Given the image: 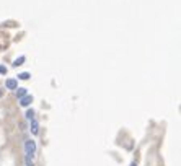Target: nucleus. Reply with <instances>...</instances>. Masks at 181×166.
I'll return each mask as SVG.
<instances>
[{"label":"nucleus","instance_id":"f03ea898","mask_svg":"<svg viewBox=\"0 0 181 166\" xmlns=\"http://www.w3.org/2000/svg\"><path fill=\"white\" fill-rule=\"evenodd\" d=\"M30 130L33 135H38V132H39V122H38V119L30 121Z\"/></svg>","mask_w":181,"mask_h":166},{"label":"nucleus","instance_id":"6e6552de","mask_svg":"<svg viewBox=\"0 0 181 166\" xmlns=\"http://www.w3.org/2000/svg\"><path fill=\"white\" fill-rule=\"evenodd\" d=\"M18 78H20V80H28V78H30V73H28V72H21L20 75H18Z\"/></svg>","mask_w":181,"mask_h":166},{"label":"nucleus","instance_id":"f257e3e1","mask_svg":"<svg viewBox=\"0 0 181 166\" xmlns=\"http://www.w3.org/2000/svg\"><path fill=\"white\" fill-rule=\"evenodd\" d=\"M34 156H36V142L33 139H28L25 142V164L34 166Z\"/></svg>","mask_w":181,"mask_h":166},{"label":"nucleus","instance_id":"20e7f679","mask_svg":"<svg viewBox=\"0 0 181 166\" xmlns=\"http://www.w3.org/2000/svg\"><path fill=\"white\" fill-rule=\"evenodd\" d=\"M33 103V96H28V94H26V96H23L21 99H20V104H21V106L23 108H26V106H30V104Z\"/></svg>","mask_w":181,"mask_h":166},{"label":"nucleus","instance_id":"7ed1b4c3","mask_svg":"<svg viewBox=\"0 0 181 166\" xmlns=\"http://www.w3.org/2000/svg\"><path fill=\"white\" fill-rule=\"evenodd\" d=\"M5 87L8 88V90H16L18 88V82L15 78H8L7 82H5Z\"/></svg>","mask_w":181,"mask_h":166},{"label":"nucleus","instance_id":"423d86ee","mask_svg":"<svg viewBox=\"0 0 181 166\" xmlns=\"http://www.w3.org/2000/svg\"><path fill=\"white\" fill-rule=\"evenodd\" d=\"M25 117H26L28 121H33V119H36V116H34V111H33V109H31V111H26Z\"/></svg>","mask_w":181,"mask_h":166},{"label":"nucleus","instance_id":"1a4fd4ad","mask_svg":"<svg viewBox=\"0 0 181 166\" xmlns=\"http://www.w3.org/2000/svg\"><path fill=\"white\" fill-rule=\"evenodd\" d=\"M8 72V69L5 67V65H0V73H3V75H5Z\"/></svg>","mask_w":181,"mask_h":166},{"label":"nucleus","instance_id":"39448f33","mask_svg":"<svg viewBox=\"0 0 181 166\" xmlns=\"http://www.w3.org/2000/svg\"><path fill=\"white\" fill-rule=\"evenodd\" d=\"M23 96H26V88H16V98L21 99Z\"/></svg>","mask_w":181,"mask_h":166},{"label":"nucleus","instance_id":"0eeeda50","mask_svg":"<svg viewBox=\"0 0 181 166\" xmlns=\"http://www.w3.org/2000/svg\"><path fill=\"white\" fill-rule=\"evenodd\" d=\"M23 62H25V55H21V57L15 59V62H13V65H15V67H18V65H21Z\"/></svg>","mask_w":181,"mask_h":166},{"label":"nucleus","instance_id":"9d476101","mask_svg":"<svg viewBox=\"0 0 181 166\" xmlns=\"http://www.w3.org/2000/svg\"><path fill=\"white\" fill-rule=\"evenodd\" d=\"M131 166H136V163H131Z\"/></svg>","mask_w":181,"mask_h":166}]
</instances>
